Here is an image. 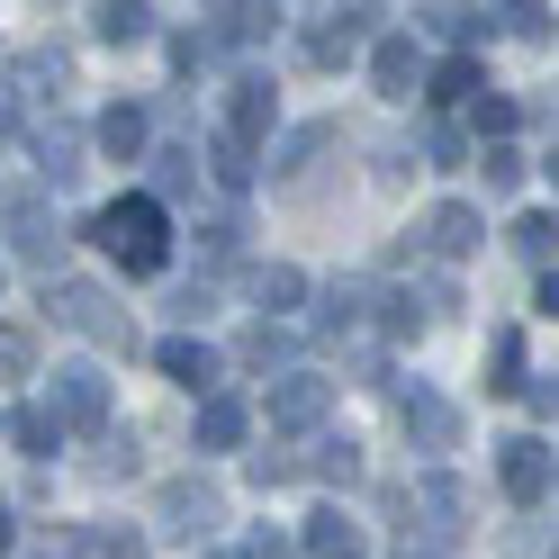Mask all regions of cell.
I'll use <instances>...</instances> for the list:
<instances>
[{"instance_id":"cell-1","label":"cell","mask_w":559,"mask_h":559,"mask_svg":"<svg viewBox=\"0 0 559 559\" xmlns=\"http://www.w3.org/2000/svg\"><path fill=\"white\" fill-rule=\"evenodd\" d=\"M91 235H99V253H109V262H127L135 280L171 262V217H163V199H154V190H127V199H109V207L91 217Z\"/></svg>"},{"instance_id":"cell-2","label":"cell","mask_w":559,"mask_h":559,"mask_svg":"<svg viewBox=\"0 0 559 559\" xmlns=\"http://www.w3.org/2000/svg\"><path fill=\"white\" fill-rule=\"evenodd\" d=\"M46 307H55V325H73V334H91V343H109V353H135V317H127L109 289H99V280H55Z\"/></svg>"},{"instance_id":"cell-3","label":"cell","mask_w":559,"mask_h":559,"mask_svg":"<svg viewBox=\"0 0 559 559\" xmlns=\"http://www.w3.org/2000/svg\"><path fill=\"white\" fill-rule=\"evenodd\" d=\"M154 514H163V533H171V542H199V533H217L226 497H217L207 478H171L163 497H154Z\"/></svg>"},{"instance_id":"cell-4","label":"cell","mask_w":559,"mask_h":559,"mask_svg":"<svg viewBox=\"0 0 559 559\" xmlns=\"http://www.w3.org/2000/svg\"><path fill=\"white\" fill-rule=\"evenodd\" d=\"M55 425H73V433H99L109 425V379L99 370H55Z\"/></svg>"},{"instance_id":"cell-5","label":"cell","mask_w":559,"mask_h":559,"mask_svg":"<svg viewBox=\"0 0 559 559\" xmlns=\"http://www.w3.org/2000/svg\"><path fill=\"white\" fill-rule=\"evenodd\" d=\"M497 478H506V497H514V506H542V497H550V451H542V433L497 442Z\"/></svg>"},{"instance_id":"cell-6","label":"cell","mask_w":559,"mask_h":559,"mask_svg":"<svg viewBox=\"0 0 559 559\" xmlns=\"http://www.w3.org/2000/svg\"><path fill=\"white\" fill-rule=\"evenodd\" d=\"M325 406H334V379L289 370V379L271 389V425H280V433H307V425H325Z\"/></svg>"},{"instance_id":"cell-7","label":"cell","mask_w":559,"mask_h":559,"mask_svg":"<svg viewBox=\"0 0 559 559\" xmlns=\"http://www.w3.org/2000/svg\"><path fill=\"white\" fill-rule=\"evenodd\" d=\"M370 27H379V10H325L307 27V63H353L370 46Z\"/></svg>"},{"instance_id":"cell-8","label":"cell","mask_w":559,"mask_h":559,"mask_svg":"<svg viewBox=\"0 0 559 559\" xmlns=\"http://www.w3.org/2000/svg\"><path fill=\"white\" fill-rule=\"evenodd\" d=\"M271 127H280V91H271V82H235V99H226V135L253 154Z\"/></svg>"},{"instance_id":"cell-9","label":"cell","mask_w":559,"mask_h":559,"mask_svg":"<svg viewBox=\"0 0 559 559\" xmlns=\"http://www.w3.org/2000/svg\"><path fill=\"white\" fill-rule=\"evenodd\" d=\"M397 415H406V433L425 442V451H451V442H461V406L433 397V389H406V397H397Z\"/></svg>"},{"instance_id":"cell-10","label":"cell","mask_w":559,"mask_h":559,"mask_svg":"<svg viewBox=\"0 0 559 559\" xmlns=\"http://www.w3.org/2000/svg\"><path fill=\"white\" fill-rule=\"evenodd\" d=\"M154 361H163V379H181V389H199V397H217V353H207L199 334H163Z\"/></svg>"},{"instance_id":"cell-11","label":"cell","mask_w":559,"mask_h":559,"mask_svg":"<svg viewBox=\"0 0 559 559\" xmlns=\"http://www.w3.org/2000/svg\"><path fill=\"white\" fill-rule=\"evenodd\" d=\"M425 243H433V253H451V262H461V253H478V243H487V217H478L469 199H442L433 217H425Z\"/></svg>"},{"instance_id":"cell-12","label":"cell","mask_w":559,"mask_h":559,"mask_svg":"<svg viewBox=\"0 0 559 559\" xmlns=\"http://www.w3.org/2000/svg\"><path fill=\"white\" fill-rule=\"evenodd\" d=\"M298 550L307 559H361L370 542H361V523L343 514V506H317V514H307V533H298Z\"/></svg>"},{"instance_id":"cell-13","label":"cell","mask_w":559,"mask_h":559,"mask_svg":"<svg viewBox=\"0 0 559 559\" xmlns=\"http://www.w3.org/2000/svg\"><path fill=\"white\" fill-rule=\"evenodd\" d=\"M415 506L433 514V542H461V533H469V487H461V478H442V469L415 478Z\"/></svg>"},{"instance_id":"cell-14","label":"cell","mask_w":559,"mask_h":559,"mask_svg":"<svg viewBox=\"0 0 559 559\" xmlns=\"http://www.w3.org/2000/svg\"><path fill=\"white\" fill-rule=\"evenodd\" d=\"M145 109H135V99H109V109H99V127H91V145L99 154H109V163H135V154H145Z\"/></svg>"},{"instance_id":"cell-15","label":"cell","mask_w":559,"mask_h":559,"mask_svg":"<svg viewBox=\"0 0 559 559\" xmlns=\"http://www.w3.org/2000/svg\"><path fill=\"white\" fill-rule=\"evenodd\" d=\"M243 433H253V406H243V397H199V451H235Z\"/></svg>"},{"instance_id":"cell-16","label":"cell","mask_w":559,"mask_h":559,"mask_svg":"<svg viewBox=\"0 0 559 559\" xmlns=\"http://www.w3.org/2000/svg\"><path fill=\"white\" fill-rule=\"evenodd\" d=\"M370 82L389 99H415V37H379L370 46Z\"/></svg>"},{"instance_id":"cell-17","label":"cell","mask_w":559,"mask_h":559,"mask_svg":"<svg viewBox=\"0 0 559 559\" xmlns=\"http://www.w3.org/2000/svg\"><path fill=\"white\" fill-rule=\"evenodd\" d=\"M10 235H19V253H27V262H46L55 243H63L55 217H46V199H10Z\"/></svg>"},{"instance_id":"cell-18","label":"cell","mask_w":559,"mask_h":559,"mask_svg":"<svg viewBox=\"0 0 559 559\" xmlns=\"http://www.w3.org/2000/svg\"><path fill=\"white\" fill-rule=\"evenodd\" d=\"M10 442L27 451V461H55V451H63V425H55V406H19V415H10Z\"/></svg>"},{"instance_id":"cell-19","label":"cell","mask_w":559,"mask_h":559,"mask_svg":"<svg viewBox=\"0 0 559 559\" xmlns=\"http://www.w3.org/2000/svg\"><path fill=\"white\" fill-rule=\"evenodd\" d=\"M91 27H99V46H135V37H154V10L145 0H109V10H91Z\"/></svg>"},{"instance_id":"cell-20","label":"cell","mask_w":559,"mask_h":559,"mask_svg":"<svg viewBox=\"0 0 559 559\" xmlns=\"http://www.w3.org/2000/svg\"><path fill=\"white\" fill-rule=\"evenodd\" d=\"M487 389H497V397H514V389H523V334H514V325L487 343Z\"/></svg>"},{"instance_id":"cell-21","label":"cell","mask_w":559,"mask_h":559,"mask_svg":"<svg viewBox=\"0 0 559 559\" xmlns=\"http://www.w3.org/2000/svg\"><path fill=\"white\" fill-rule=\"evenodd\" d=\"M298 469H317V478H343V487H353V478H361V442H343V433H325V442L307 451Z\"/></svg>"},{"instance_id":"cell-22","label":"cell","mask_w":559,"mask_h":559,"mask_svg":"<svg viewBox=\"0 0 559 559\" xmlns=\"http://www.w3.org/2000/svg\"><path fill=\"white\" fill-rule=\"evenodd\" d=\"M73 559H145V533H109V523H91V533H73Z\"/></svg>"},{"instance_id":"cell-23","label":"cell","mask_w":559,"mask_h":559,"mask_svg":"<svg viewBox=\"0 0 559 559\" xmlns=\"http://www.w3.org/2000/svg\"><path fill=\"white\" fill-rule=\"evenodd\" d=\"M425 27H433L442 46H461V55H469V46L487 37V10H425Z\"/></svg>"},{"instance_id":"cell-24","label":"cell","mask_w":559,"mask_h":559,"mask_svg":"<svg viewBox=\"0 0 559 559\" xmlns=\"http://www.w3.org/2000/svg\"><path fill=\"white\" fill-rule=\"evenodd\" d=\"M514 253H533V262H550V253H559V217H550V207L514 217Z\"/></svg>"},{"instance_id":"cell-25","label":"cell","mask_w":559,"mask_h":559,"mask_svg":"<svg viewBox=\"0 0 559 559\" xmlns=\"http://www.w3.org/2000/svg\"><path fill=\"white\" fill-rule=\"evenodd\" d=\"M425 99H442V109H451V99H478V55H451L442 73H433V91H425Z\"/></svg>"},{"instance_id":"cell-26","label":"cell","mask_w":559,"mask_h":559,"mask_svg":"<svg viewBox=\"0 0 559 559\" xmlns=\"http://www.w3.org/2000/svg\"><path fill=\"white\" fill-rule=\"evenodd\" d=\"M199 190V154H154V199H190Z\"/></svg>"},{"instance_id":"cell-27","label":"cell","mask_w":559,"mask_h":559,"mask_svg":"<svg viewBox=\"0 0 559 559\" xmlns=\"http://www.w3.org/2000/svg\"><path fill=\"white\" fill-rule=\"evenodd\" d=\"M37 154H46L55 181H73V171H82V135H73V127H46V135H37Z\"/></svg>"},{"instance_id":"cell-28","label":"cell","mask_w":559,"mask_h":559,"mask_svg":"<svg viewBox=\"0 0 559 559\" xmlns=\"http://www.w3.org/2000/svg\"><path fill=\"white\" fill-rule=\"evenodd\" d=\"M253 298H262V307H298V298H307V280H298L289 262H271V271H253Z\"/></svg>"},{"instance_id":"cell-29","label":"cell","mask_w":559,"mask_h":559,"mask_svg":"<svg viewBox=\"0 0 559 559\" xmlns=\"http://www.w3.org/2000/svg\"><path fill=\"white\" fill-rule=\"evenodd\" d=\"M37 370V334L27 325H0V379H27Z\"/></svg>"},{"instance_id":"cell-30","label":"cell","mask_w":559,"mask_h":559,"mask_svg":"<svg viewBox=\"0 0 559 559\" xmlns=\"http://www.w3.org/2000/svg\"><path fill=\"white\" fill-rule=\"evenodd\" d=\"M207 171H217L226 190H243V181H253V154H243L235 135H217V145H207Z\"/></svg>"},{"instance_id":"cell-31","label":"cell","mask_w":559,"mask_h":559,"mask_svg":"<svg viewBox=\"0 0 559 559\" xmlns=\"http://www.w3.org/2000/svg\"><path fill=\"white\" fill-rule=\"evenodd\" d=\"M478 171H487V190H514L523 181V154L514 145H478Z\"/></svg>"},{"instance_id":"cell-32","label":"cell","mask_w":559,"mask_h":559,"mask_svg":"<svg viewBox=\"0 0 559 559\" xmlns=\"http://www.w3.org/2000/svg\"><path fill=\"white\" fill-rule=\"evenodd\" d=\"M280 353H289V334H280V325H253V334H243V361H253V370H271Z\"/></svg>"},{"instance_id":"cell-33","label":"cell","mask_w":559,"mask_h":559,"mask_svg":"<svg viewBox=\"0 0 559 559\" xmlns=\"http://www.w3.org/2000/svg\"><path fill=\"white\" fill-rule=\"evenodd\" d=\"M478 135H497V145H506V135H514V99H487L478 91Z\"/></svg>"},{"instance_id":"cell-34","label":"cell","mask_w":559,"mask_h":559,"mask_svg":"<svg viewBox=\"0 0 559 559\" xmlns=\"http://www.w3.org/2000/svg\"><path fill=\"white\" fill-rule=\"evenodd\" d=\"M289 478H298L289 451H253V487H289Z\"/></svg>"},{"instance_id":"cell-35","label":"cell","mask_w":559,"mask_h":559,"mask_svg":"<svg viewBox=\"0 0 559 559\" xmlns=\"http://www.w3.org/2000/svg\"><path fill=\"white\" fill-rule=\"evenodd\" d=\"M317 145H325V127H298V135H289V145H280V163H271V171H298V163H307V154H317Z\"/></svg>"},{"instance_id":"cell-36","label":"cell","mask_w":559,"mask_h":559,"mask_svg":"<svg viewBox=\"0 0 559 559\" xmlns=\"http://www.w3.org/2000/svg\"><path fill=\"white\" fill-rule=\"evenodd\" d=\"M379 307H389V317H379V325H389V334H415V325H425V317H415V298H406V289H389V298H379Z\"/></svg>"},{"instance_id":"cell-37","label":"cell","mask_w":559,"mask_h":559,"mask_svg":"<svg viewBox=\"0 0 559 559\" xmlns=\"http://www.w3.org/2000/svg\"><path fill=\"white\" fill-rule=\"evenodd\" d=\"M506 27H514V37H550V10H533V0H523V10H506Z\"/></svg>"},{"instance_id":"cell-38","label":"cell","mask_w":559,"mask_h":559,"mask_svg":"<svg viewBox=\"0 0 559 559\" xmlns=\"http://www.w3.org/2000/svg\"><path fill=\"white\" fill-rule=\"evenodd\" d=\"M243 559H307V550H298V542H280V533H262V542L243 550Z\"/></svg>"},{"instance_id":"cell-39","label":"cell","mask_w":559,"mask_h":559,"mask_svg":"<svg viewBox=\"0 0 559 559\" xmlns=\"http://www.w3.org/2000/svg\"><path fill=\"white\" fill-rule=\"evenodd\" d=\"M533 415H559V379H542V389H533Z\"/></svg>"},{"instance_id":"cell-40","label":"cell","mask_w":559,"mask_h":559,"mask_svg":"<svg viewBox=\"0 0 559 559\" xmlns=\"http://www.w3.org/2000/svg\"><path fill=\"white\" fill-rule=\"evenodd\" d=\"M542 317H559V271H550V280H542Z\"/></svg>"},{"instance_id":"cell-41","label":"cell","mask_w":559,"mask_h":559,"mask_svg":"<svg viewBox=\"0 0 559 559\" xmlns=\"http://www.w3.org/2000/svg\"><path fill=\"white\" fill-rule=\"evenodd\" d=\"M10 542H19V523H10V506H0V559H10Z\"/></svg>"},{"instance_id":"cell-42","label":"cell","mask_w":559,"mask_h":559,"mask_svg":"<svg viewBox=\"0 0 559 559\" xmlns=\"http://www.w3.org/2000/svg\"><path fill=\"white\" fill-rule=\"evenodd\" d=\"M207 559H243V550H207Z\"/></svg>"},{"instance_id":"cell-43","label":"cell","mask_w":559,"mask_h":559,"mask_svg":"<svg viewBox=\"0 0 559 559\" xmlns=\"http://www.w3.org/2000/svg\"><path fill=\"white\" fill-rule=\"evenodd\" d=\"M550 181H559V154H550Z\"/></svg>"},{"instance_id":"cell-44","label":"cell","mask_w":559,"mask_h":559,"mask_svg":"<svg viewBox=\"0 0 559 559\" xmlns=\"http://www.w3.org/2000/svg\"><path fill=\"white\" fill-rule=\"evenodd\" d=\"M406 559H415V550H406Z\"/></svg>"}]
</instances>
